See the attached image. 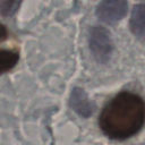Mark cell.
Segmentation results:
<instances>
[{
  "mask_svg": "<svg viewBox=\"0 0 145 145\" xmlns=\"http://www.w3.org/2000/svg\"><path fill=\"white\" fill-rule=\"evenodd\" d=\"M0 1H2V0H0Z\"/></svg>",
  "mask_w": 145,
  "mask_h": 145,
  "instance_id": "obj_9",
  "label": "cell"
},
{
  "mask_svg": "<svg viewBox=\"0 0 145 145\" xmlns=\"http://www.w3.org/2000/svg\"><path fill=\"white\" fill-rule=\"evenodd\" d=\"M69 104L75 112H77L79 116L85 118L89 117L94 110V105L92 101L88 99L85 91L80 87H75L71 91L69 97Z\"/></svg>",
  "mask_w": 145,
  "mask_h": 145,
  "instance_id": "obj_4",
  "label": "cell"
},
{
  "mask_svg": "<svg viewBox=\"0 0 145 145\" xmlns=\"http://www.w3.org/2000/svg\"><path fill=\"white\" fill-rule=\"evenodd\" d=\"M145 123V101L136 93L123 91L112 97L102 109L99 126L110 139L133 137Z\"/></svg>",
  "mask_w": 145,
  "mask_h": 145,
  "instance_id": "obj_1",
  "label": "cell"
},
{
  "mask_svg": "<svg viewBox=\"0 0 145 145\" xmlns=\"http://www.w3.org/2000/svg\"><path fill=\"white\" fill-rule=\"evenodd\" d=\"M19 60V53L16 50L0 49V74L11 70Z\"/></svg>",
  "mask_w": 145,
  "mask_h": 145,
  "instance_id": "obj_6",
  "label": "cell"
},
{
  "mask_svg": "<svg viewBox=\"0 0 145 145\" xmlns=\"http://www.w3.org/2000/svg\"><path fill=\"white\" fill-rule=\"evenodd\" d=\"M7 37H8V29L2 23H0V42L6 41Z\"/></svg>",
  "mask_w": 145,
  "mask_h": 145,
  "instance_id": "obj_8",
  "label": "cell"
},
{
  "mask_svg": "<svg viewBox=\"0 0 145 145\" xmlns=\"http://www.w3.org/2000/svg\"><path fill=\"white\" fill-rule=\"evenodd\" d=\"M128 11L127 0H102L95 9V15L99 20L114 25L120 22Z\"/></svg>",
  "mask_w": 145,
  "mask_h": 145,
  "instance_id": "obj_3",
  "label": "cell"
},
{
  "mask_svg": "<svg viewBox=\"0 0 145 145\" xmlns=\"http://www.w3.org/2000/svg\"><path fill=\"white\" fill-rule=\"evenodd\" d=\"M129 29L139 40H145V3H137L133 7Z\"/></svg>",
  "mask_w": 145,
  "mask_h": 145,
  "instance_id": "obj_5",
  "label": "cell"
},
{
  "mask_svg": "<svg viewBox=\"0 0 145 145\" xmlns=\"http://www.w3.org/2000/svg\"><path fill=\"white\" fill-rule=\"evenodd\" d=\"M22 0H2L0 1V15L3 17H9L18 9Z\"/></svg>",
  "mask_w": 145,
  "mask_h": 145,
  "instance_id": "obj_7",
  "label": "cell"
},
{
  "mask_svg": "<svg viewBox=\"0 0 145 145\" xmlns=\"http://www.w3.org/2000/svg\"><path fill=\"white\" fill-rule=\"evenodd\" d=\"M88 48L99 63H106L113 51L110 32L103 26H92L88 32Z\"/></svg>",
  "mask_w": 145,
  "mask_h": 145,
  "instance_id": "obj_2",
  "label": "cell"
}]
</instances>
